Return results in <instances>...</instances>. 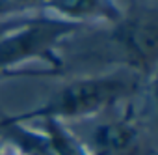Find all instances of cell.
I'll list each match as a JSON object with an SVG mask.
<instances>
[{"instance_id": "6da1fadb", "label": "cell", "mask_w": 158, "mask_h": 155, "mask_svg": "<svg viewBox=\"0 0 158 155\" xmlns=\"http://www.w3.org/2000/svg\"><path fill=\"white\" fill-rule=\"evenodd\" d=\"M139 82L141 79L128 69L78 77L56 90L41 107L21 114L2 116V120L13 123H34L43 120L67 123L93 118L115 107L117 103L130 99L138 92Z\"/></svg>"}, {"instance_id": "7a4b0ae2", "label": "cell", "mask_w": 158, "mask_h": 155, "mask_svg": "<svg viewBox=\"0 0 158 155\" xmlns=\"http://www.w3.org/2000/svg\"><path fill=\"white\" fill-rule=\"evenodd\" d=\"M78 30L82 26L47 13H34L26 23L0 38V71L8 77H45L43 71L23 69L26 64L41 62L58 73L61 69L58 49Z\"/></svg>"}, {"instance_id": "3957f363", "label": "cell", "mask_w": 158, "mask_h": 155, "mask_svg": "<svg viewBox=\"0 0 158 155\" xmlns=\"http://www.w3.org/2000/svg\"><path fill=\"white\" fill-rule=\"evenodd\" d=\"M110 43L115 47L125 69L139 79H152L158 62V21L154 11L123 15L112 24Z\"/></svg>"}, {"instance_id": "277c9868", "label": "cell", "mask_w": 158, "mask_h": 155, "mask_svg": "<svg viewBox=\"0 0 158 155\" xmlns=\"http://www.w3.org/2000/svg\"><path fill=\"white\" fill-rule=\"evenodd\" d=\"M86 146L93 155H145L141 129L132 118H114L99 123Z\"/></svg>"}, {"instance_id": "5b68a950", "label": "cell", "mask_w": 158, "mask_h": 155, "mask_svg": "<svg viewBox=\"0 0 158 155\" xmlns=\"http://www.w3.org/2000/svg\"><path fill=\"white\" fill-rule=\"evenodd\" d=\"M41 13L69 21L78 26L89 24H115L125 11L115 0H47Z\"/></svg>"}, {"instance_id": "8992f818", "label": "cell", "mask_w": 158, "mask_h": 155, "mask_svg": "<svg viewBox=\"0 0 158 155\" xmlns=\"http://www.w3.org/2000/svg\"><path fill=\"white\" fill-rule=\"evenodd\" d=\"M37 123L50 144L52 155H93L86 142L78 135H74L67 127V123L56 120H43Z\"/></svg>"}, {"instance_id": "52a82bcc", "label": "cell", "mask_w": 158, "mask_h": 155, "mask_svg": "<svg viewBox=\"0 0 158 155\" xmlns=\"http://www.w3.org/2000/svg\"><path fill=\"white\" fill-rule=\"evenodd\" d=\"M19 15H32V13H24L13 0H0V21L10 17H19Z\"/></svg>"}, {"instance_id": "ba28073f", "label": "cell", "mask_w": 158, "mask_h": 155, "mask_svg": "<svg viewBox=\"0 0 158 155\" xmlns=\"http://www.w3.org/2000/svg\"><path fill=\"white\" fill-rule=\"evenodd\" d=\"M34 15V13H32ZM32 15H19V17H10V19H2L0 21V38L2 36H6L8 32H11L13 28H17V26H21L23 23H26Z\"/></svg>"}, {"instance_id": "9c48e42d", "label": "cell", "mask_w": 158, "mask_h": 155, "mask_svg": "<svg viewBox=\"0 0 158 155\" xmlns=\"http://www.w3.org/2000/svg\"><path fill=\"white\" fill-rule=\"evenodd\" d=\"M24 13H41L47 0H13Z\"/></svg>"}, {"instance_id": "30bf717a", "label": "cell", "mask_w": 158, "mask_h": 155, "mask_svg": "<svg viewBox=\"0 0 158 155\" xmlns=\"http://www.w3.org/2000/svg\"><path fill=\"white\" fill-rule=\"evenodd\" d=\"M4 77H8L6 73H2V71H0V79H4Z\"/></svg>"}]
</instances>
